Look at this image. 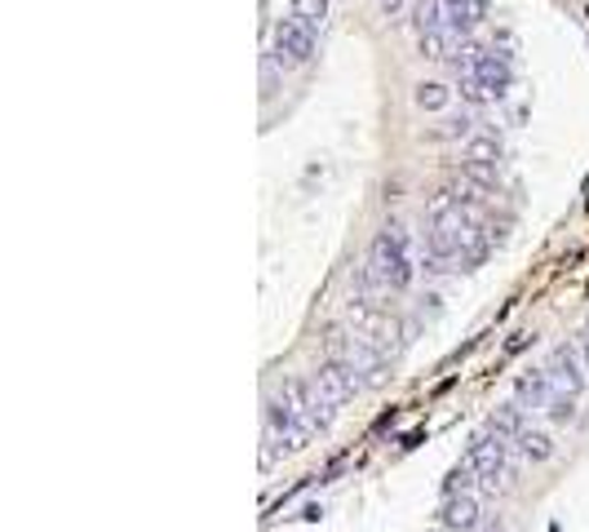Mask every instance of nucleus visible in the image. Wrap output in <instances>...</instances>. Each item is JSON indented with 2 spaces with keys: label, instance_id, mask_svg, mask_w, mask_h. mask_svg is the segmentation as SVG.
<instances>
[{
  "label": "nucleus",
  "instance_id": "nucleus-1",
  "mask_svg": "<svg viewBox=\"0 0 589 532\" xmlns=\"http://www.w3.org/2000/svg\"><path fill=\"white\" fill-rule=\"evenodd\" d=\"M492 249V231L479 204H465L452 186H443L426 208V258L430 267H461L469 271Z\"/></svg>",
  "mask_w": 589,
  "mask_h": 532
},
{
  "label": "nucleus",
  "instance_id": "nucleus-2",
  "mask_svg": "<svg viewBox=\"0 0 589 532\" xmlns=\"http://www.w3.org/2000/svg\"><path fill=\"white\" fill-rule=\"evenodd\" d=\"M417 275V253H412V236L408 227L399 223H386L373 245H369V258H364V271L355 280V293L364 297H390V293H404Z\"/></svg>",
  "mask_w": 589,
  "mask_h": 532
},
{
  "label": "nucleus",
  "instance_id": "nucleus-3",
  "mask_svg": "<svg viewBox=\"0 0 589 532\" xmlns=\"http://www.w3.org/2000/svg\"><path fill=\"white\" fill-rule=\"evenodd\" d=\"M452 71H456V89L469 106H488V102H501L510 93V80H514V67L506 54L488 49V45H465L456 58H452Z\"/></svg>",
  "mask_w": 589,
  "mask_h": 532
},
{
  "label": "nucleus",
  "instance_id": "nucleus-4",
  "mask_svg": "<svg viewBox=\"0 0 589 532\" xmlns=\"http://www.w3.org/2000/svg\"><path fill=\"white\" fill-rule=\"evenodd\" d=\"M492 14V0H421L417 5V32H456L469 36Z\"/></svg>",
  "mask_w": 589,
  "mask_h": 532
},
{
  "label": "nucleus",
  "instance_id": "nucleus-5",
  "mask_svg": "<svg viewBox=\"0 0 589 532\" xmlns=\"http://www.w3.org/2000/svg\"><path fill=\"white\" fill-rule=\"evenodd\" d=\"M328 355L355 369V377H360L364 386H386V382H390V360H386L364 333H355V329H332V333H328Z\"/></svg>",
  "mask_w": 589,
  "mask_h": 532
},
{
  "label": "nucleus",
  "instance_id": "nucleus-6",
  "mask_svg": "<svg viewBox=\"0 0 589 532\" xmlns=\"http://www.w3.org/2000/svg\"><path fill=\"white\" fill-rule=\"evenodd\" d=\"M501 156H506L501 134L497 129H475L461 143V178H469V182H479V186L492 191L497 178H501Z\"/></svg>",
  "mask_w": 589,
  "mask_h": 532
},
{
  "label": "nucleus",
  "instance_id": "nucleus-7",
  "mask_svg": "<svg viewBox=\"0 0 589 532\" xmlns=\"http://www.w3.org/2000/svg\"><path fill=\"white\" fill-rule=\"evenodd\" d=\"M465 462L479 471V484L497 497V488H506V479H510V440L506 435H497V431H488V435H479L475 444L465 449Z\"/></svg>",
  "mask_w": 589,
  "mask_h": 532
},
{
  "label": "nucleus",
  "instance_id": "nucleus-8",
  "mask_svg": "<svg viewBox=\"0 0 589 532\" xmlns=\"http://www.w3.org/2000/svg\"><path fill=\"white\" fill-rule=\"evenodd\" d=\"M315 41H319V32H310V27H302L293 14L275 27V45H271V58L288 71V67H306L310 58H315Z\"/></svg>",
  "mask_w": 589,
  "mask_h": 532
},
{
  "label": "nucleus",
  "instance_id": "nucleus-9",
  "mask_svg": "<svg viewBox=\"0 0 589 532\" xmlns=\"http://www.w3.org/2000/svg\"><path fill=\"white\" fill-rule=\"evenodd\" d=\"M315 386L324 390V399L332 404V408H346L350 399H355L360 390H364V382L355 377V369H350V364H341V360H324L319 369H315Z\"/></svg>",
  "mask_w": 589,
  "mask_h": 532
},
{
  "label": "nucleus",
  "instance_id": "nucleus-10",
  "mask_svg": "<svg viewBox=\"0 0 589 532\" xmlns=\"http://www.w3.org/2000/svg\"><path fill=\"white\" fill-rule=\"evenodd\" d=\"M545 373H550V382H554V390H558V395H576V399H580V390H585V382H589L585 360H580V347H571V342L554 347V355H550Z\"/></svg>",
  "mask_w": 589,
  "mask_h": 532
},
{
  "label": "nucleus",
  "instance_id": "nucleus-11",
  "mask_svg": "<svg viewBox=\"0 0 589 532\" xmlns=\"http://www.w3.org/2000/svg\"><path fill=\"white\" fill-rule=\"evenodd\" d=\"M439 528L443 532H479L484 528V510L475 493H452L439 506Z\"/></svg>",
  "mask_w": 589,
  "mask_h": 532
},
{
  "label": "nucleus",
  "instance_id": "nucleus-12",
  "mask_svg": "<svg viewBox=\"0 0 589 532\" xmlns=\"http://www.w3.org/2000/svg\"><path fill=\"white\" fill-rule=\"evenodd\" d=\"M514 449H519L523 462H550V457H554V435H550V431H536V426H528V431L514 440Z\"/></svg>",
  "mask_w": 589,
  "mask_h": 532
},
{
  "label": "nucleus",
  "instance_id": "nucleus-13",
  "mask_svg": "<svg viewBox=\"0 0 589 532\" xmlns=\"http://www.w3.org/2000/svg\"><path fill=\"white\" fill-rule=\"evenodd\" d=\"M412 98H417L421 112H448V106H452V89L443 80H421Z\"/></svg>",
  "mask_w": 589,
  "mask_h": 532
},
{
  "label": "nucleus",
  "instance_id": "nucleus-14",
  "mask_svg": "<svg viewBox=\"0 0 589 532\" xmlns=\"http://www.w3.org/2000/svg\"><path fill=\"white\" fill-rule=\"evenodd\" d=\"M475 484H479V471H475V466H469V462L461 457V462L448 471V479H443V497H452V493H469Z\"/></svg>",
  "mask_w": 589,
  "mask_h": 532
},
{
  "label": "nucleus",
  "instance_id": "nucleus-15",
  "mask_svg": "<svg viewBox=\"0 0 589 532\" xmlns=\"http://www.w3.org/2000/svg\"><path fill=\"white\" fill-rule=\"evenodd\" d=\"M293 19L310 32H319L324 19H328V0H293Z\"/></svg>",
  "mask_w": 589,
  "mask_h": 532
},
{
  "label": "nucleus",
  "instance_id": "nucleus-16",
  "mask_svg": "<svg viewBox=\"0 0 589 532\" xmlns=\"http://www.w3.org/2000/svg\"><path fill=\"white\" fill-rule=\"evenodd\" d=\"M545 417H550V421H558V426L576 421V395H554V399H550V408H545Z\"/></svg>",
  "mask_w": 589,
  "mask_h": 532
},
{
  "label": "nucleus",
  "instance_id": "nucleus-17",
  "mask_svg": "<svg viewBox=\"0 0 589 532\" xmlns=\"http://www.w3.org/2000/svg\"><path fill=\"white\" fill-rule=\"evenodd\" d=\"M479 532H510V528H506L501 519H484V528H479Z\"/></svg>",
  "mask_w": 589,
  "mask_h": 532
},
{
  "label": "nucleus",
  "instance_id": "nucleus-18",
  "mask_svg": "<svg viewBox=\"0 0 589 532\" xmlns=\"http://www.w3.org/2000/svg\"><path fill=\"white\" fill-rule=\"evenodd\" d=\"M377 5H382L386 14H399V5H404V0H377Z\"/></svg>",
  "mask_w": 589,
  "mask_h": 532
},
{
  "label": "nucleus",
  "instance_id": "nucleus-19",
  "mask_svg": "<svg viewBox=\"0 0 589 532\" xmlns=\"http://www.w3.org/2000/svg\"><path fill=\"white\" fill-rule=\"evenodd\" d=\"M580 360H585V373H589V333H585V342H580Z\"/></svg>",
  "mask_w": 589,
  "mask_h": 532
}]
</instances>
